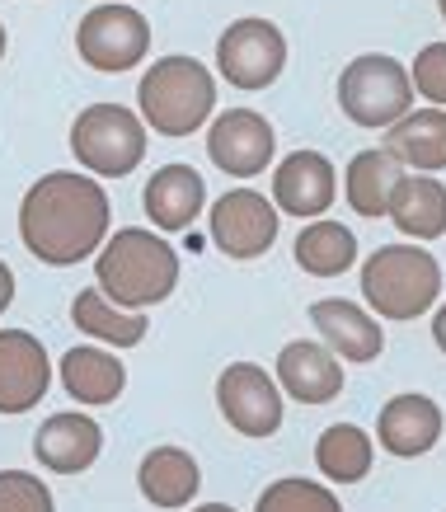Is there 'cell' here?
<instances>
[{
    "label": "cell",
    "mask_w": 446,
    "mask_h": 512,
    "mask_svg": "<svg viewBox=\"0 0 446 512\" xmlns=\"http://www.w3.org/2000/svg\"><path fill=\"white\" fill-rule=\"evenodd\" d=\"M409 85H414L428 104L446 109V43H428L418 47L414 66H409Z\"/></svg>",
    "instance_id": "obj_29"
},
{
    "label": "cell",
    "mask_w": 446,
    "mask_h": 512,
    "mask_svg": "<svg viewBox=\"0 0 446 512\" xmlns=\"http://www.w3.org/2000/svg\"><path fill=\"white\" fill-rule=\"evenodd\" d=\"M339 109L348 123L367 127H390L414 109V85H409V66L395 62L390 52H362L343 66L339 76Z\"/></svg>",
    "instance_id": "obj_6"
},
{
    "label": "cell",
    "mask_w": 446,
    "mask_h": 512,
    "mask_svg": "<svg viewBox=\"0 0 446 512\" xmlns=\"http://www.w3.org/2000/svg\"><path fill=\"white\" fill-rule=\"evenodd\" d=\"M137 109L155 137H193L216 109V80L198 57H160L137 85Z\"/></svg>",
    "instance_id": "obj_3"
},
{
    "label": "cell",
    "mask_w": 446,
    "mask_h": 512,
    "mask_svg": "<svg viewBox=\"0 0 446 512\" xmlns=\"http://www.w3.org/2000/svg\"><path fill=\"white\" fill-rule=\"evenodd\" d=\"M310 325L320 334V343L343 362H376L385 353V334L381 320L367 315L357 301H343V296H324L310 306Z\"/></svg>",
    "instance_id": "obj_15"
},
{
    "label": "cell",
    "mask_w": 446,
    "mask_h": 512,
    "mask_svg": "<svg viewBox=\"0 0 446 512\" xmlns=\"http://www.w3.org/2000/svg\"><path fill=\"white\" fill-rule=\"evenodd\" d=\"M432 339H437V348L446 353V301L437 306V315H432Z\"/></svg>",
    "instance_id": "obj_31"
},
{
    "label": "cell",
    "mask_w": 446,
    "mask_h": 512,
    "mask_svg": "<svg viewBox=\"0 0 446 512\" xmlns=\"http://www.w3.org/2000/svg\"><path fill=\"white\" fill-rule=\"evenodd\" d=\"M94 287L123 311H151L179 287V254L146 226H123L99 245Z\"/></svg>",
    "instance_id": "obj_2"
},
{
    "label": "cell",
    "mask_w": 446,
    "mask_h": 512,
    "mask_svg": "<svg viewBox=\"0 0 446 512\" xmlns=\"http://www.w3.org/2000/svg\"><path fill=\"white\" fill-rule=\"evenodd\" d=\"M141 207L155 221V231H188L207 207V184L193 165H160L141 193Z\"/></svg>",
    "instance_id": "obj_18"
},
{
    "label": "cell",
    "mask_w": 446,
    "mask_h": 512,
    "mask_svg": "<svg viewBox=\"0 0 446 512\" xmlns=\"http://www.w3.org/2000/svg\"><path fill=\"white\" fill-rule=\"evenodd\" d=\"M400 179H404L400 160L390 156L385 146H371V151H357V156L348 160V170H343V198H348V207H353L357 217L381 221Z\"/></svg>",
    "instance_id": "obj_23"
},
{
    "label": "cell",
    "mask_w": 446,
    "mask_h": 512,
    "mask_svg": "<svg viewBox=\"0 0 446 512\" xmlns=\"http://www.w3.org/2000/svg\"><path fill=\"white\" fill-rule=\"evenodd\" d=\"M137 484L151 508L179 512L202 489V466L193 461V451H184V447H151L137 466Z\"/></svg>",
    "instance_id": "obj_20"
},
{
    "label": "cell",
    "mask_w": 446,
    "mask_h": 512,
    "mask_svg": "<svg viewBox=\"0 0 446 512\" xmlns=\"http://www.w3.org/2000/svg\"><path fill=\"white\" fill-rule=\"evenodd\" d=\"M99 451H104V428L90 414H80V409L52 414L33 433V456L52 475H80V470H90L99 461Z\"/></svg>",
    "instance_id": "obj_16"
},
{
    "label": "cell",
    "mask_w": 446,
    "mask_h": 512,
    "mask_svg": "<svg viewBox=\"0 0 446 512\" xmlns=\"http://www.w3.org/2000/svg\"><path fill=\"white\" fill-rule=\"evenodd\" d=\"M207 156L221 174L231 179H254L273 165L277 156V132L259 109H226L216 113L207 127Z\"/></svg>",
    "instance_id": "obj_11"
},
{
    "label": "cell",
    "mask_w": 446,
    "mask_h": 512,
    "mask_svg": "<svg viewBox=\"0 0 446 512\" xmlns=\"http://www.w3.org/2000/svg\"><path fill=\"white\" fill-rule=\"evenodd\" d=\"M371 461H376V442H371L367 428L357 423H334L324 428L320 442H315V466L329 484H357L371 475Z\"/></svg>",
    "instance_id": "obj_25"
},
{
    "label": "cell",
    "mask_w": 446,
    "mask_h": 512,
    "mask_svg": "<svg viewBox=\"0 0 446 512\" xmlns=\"http://www.w3.org/2000/svg\"><path fill=\"white\" fill-rule=\"evenodd\" d=\"M71 320H76L80 334H90L94 343L104 348H137L151 325H146V311H123L113 306L99 287H80L76 301H71Z\"/></svg>",
    "instance_id": "obj_24"
},
{
    "label": "cell",
    "mask_w": 446,
    "mask_h": 512,
    "mask_svg": "<svg viewBox=\"0 0 446 512\" xmlns=\"http://www.w3.org/2000/svg\"><path fill=\"white\" fill-rule=\"evenodd\" d=\"M254 512H343L339 494L329 484L301 480V475H287V480H273L259 494Z\"/></svg>",
    "instance_id": "obj_27"
},
{
    "label": "cell",
    "mask_w": 446,
    "mask_h": 512,
    "mask_svg": "<svg viewBox=\"0 0 446 512\" xmlns=\"http://www.w3.org/2000/svg\"><path fill=\"white\" fill-rule=\"evenodd\" d=\"M216 71L235 90H268L287 71V38L273 19L245 15L216 38Z\"/></svg>",
    "instance_id": "obj_8"
},
{
    "label": "cell",
    "mask_w": 446,
    "mask_h": 512,
    "mask_svg": "<svg viewBox=\"0 0 446 512\" xmlns=\"http://www.w3.org/2000/svg\"><path fill=\"white\" fill-rule=\"evenodd\" d=\"M385 151L414 174L446 170V109H409L385 127Z\"/></svg>",
    "instance_id": "obj_22"
},
{
    "label": "cell",
    "mask_w": 446,
    "mask_h": 512,
    "mask_svg": "<svg viewBox=\"0 0 446 512\" xmlns=\"http://www.w3.org/2000/svg\"><path fill=\"white\" fill-rule=\"evenodd\" d=\"M5 43H10V38H5V24H0V62H5Z\"/></svg>",
    "instance_id": "obj_33"
},
{
    "label": "cell",
    "mask_w": 446,
    "mask_h": 512,
    "mask_svg": "<svg viewBox=\"0 0 446 512\" xmlns=\"http://www.w3.org/2000/svg\"><path fill=\"white\" fill-rule=\"evenodd\" d=\"M385 217L395 221L414 245L442 240L446 235V184L432 179V174H404L400 184H395V193H390Z\"/></svg>",
    "instance_id": "obj_21"
},
{
    "label": "cell",
    "mask_w": 446,
    "mask_h": 512,
    "mask_svg": "<svg viewBox=\"0 0 446 512\" xmlns=\"http://www.w3.org/2000/svg\"><path fill=\"white\" fill-rule=\"evenodd\" d=\"M273 381L282 395H292L296 404H329L343 395V362L324 343L296 339L277 353Z\"/></svg>",
    "instance_id": "obj_14"
},
{
    "label": "cell",
    "mask_w": 446,
    "mask_h": 512,
    "mask_svg": "<svg viewBox=\"0 0 446 512\" xmlns=\"http://www.w3.org/2000/svg\"><path fill=\"white\" fill-rule=\"evenodd\" d=\"M339 198V170L324 151H292L273 170V207L296 221H320Z\"/></svg>",
    "instance_id": "obj_12"
},
{
    "label": "cell",
    "mask_w": 446,
    "mask_h": 512,
    "mask_svg": "<svg viewBox=\"0 0 446 512\" xmlns=\"http://www.w3.org/2000/svg\"><path fill=\"white\" fill-rule=\"evenodd\" d=\"M292 254L310 278H339L357 264V235L343 221H306Z\"/></svg>",
    "instance_id": "obj_26"
},
{
    "label": "cell",
    "mask_w": 446,
    "mask_h": 512,
    "mask_svg": "<svg viewBox=\"0 0 446 512\" xmlns=\"http://www.w3.org/2000/svg\"><path fill=\"white\" fill-rule=\"evenodd\" d=\"M62 390L85 409H99V404H113L127 390V367L118 362V353H108L104 343H80V348H66L62 367Z\"/></svg>",
    "instance_id": "obj_19"
},
{
    "label": "cell",
    "mask_w": 446,
    "mask_h": 512,
    "mask_svg": "<svg viewBox=\"0 0 446 512\" xmlns=\"http://www.w3.org/2000/svg\"><path fill=\"white\" fill-rule=\"evenodd\" d=\"M437 15H442V19H446V0H437Z\"/></svg>",
    "instance_id": "obj_34"
},
{
    "label": "cell",
    "mask_w": 446,
    "mask_h": 512,
    "mask_svg": "<svg viewBox=\"0 0 446 512\" xmlns=\"http://www.w3.org/2000/svg\"><path fill=\"white\" fill-rule=\"evenodd\" d=\"M362 296L381 320H418L442 296V264L423 245H381L362 264Z\"/></svg>",
    "instance_id": "obj_4"
},
{
    "label": "cell",
    "mask_w": 446,
    "mask_h": 512,
    "mask_svg": "<svg viewBox=\"0 0 446 512\" xmlns=\"http://www.w3.org/2000/svg\"><path fill=\"white\" fill-rule=\"evenodd\" d=\"M437 437H442V409L428 395L404 390L395 400H385L381 414H376V442H381V451L400 456V461L428 456L437 447Z\"/></svg>",
    "instance_id": "obj_17"
},
{
    "label": "cell",
    "mask_w": 446,
    "mask_h": 512,
    "mask_svg": "<svg viewBox=\"0 0 446 512\" xmlns=\"http://www.w3.org/2000/svg\"><path fill=\"white\" fill-rule=\"evenodd\" d=\"M193 512H235V508H231V503H198Z\"/></svg>",
    "instance_id": "obj_32"
},
{
    "label": "cell",
    "mask_w": 446,
    "mask_h": 512,
    "mask_svg": "<svg viewBox=\"0 0 446 512\" xmlns=\"http://www.w3.org/2000/svg\"><path fill=\"white\" fill-rule=\"evenodd\" d=\"M76 52L80 62L99 71V76H123L137 71L151 52V19L137 5L123 0H104L76 24Z\"/></svg>",
    "instance_id": "obj_7"
},
{
    "label": "cell",
    "mask_w": 446,
    "mask_h": 512,
    "mask_svg": "<svg viewBox=\"0 0 446 512\" xmlns=\"http://www.w3.org/2000/svg\"><path fill=\"white\" fill-rule=\"evenodd\" d=\"M108 221H113V202L104 184H94V174L80 170L43 174L19 202V240L47 268L94 259L108 240Z\"/></svg>",
    "instance_id": "obj_1"
},
{
    "label": "cell",
    "mask_w": 446,
    "mask_h": 512,
    "mask_svg": "<svg viewBox=\"0 0 446 512\" xmlns=\"http://www.w3.org/2000/svg\"><path fill=\"white\" fill-rule=\"evenodd\" d=\"M10 301H15V273H10V264L0 259V315H5Z\"/></svg>",
    "instance_id": "obj_30"
},
{
    "label": "cell",
    "mask_w": 446,
    "mask_h": 512,
    "mask_svg": "<svg viewBox=\"0 0 446 512\" xmlns=\"http://www.w3.org/2000/svg\"><path fill=\"white\" fill-rule=\"evenodd\" d=\"M277 207L263 198L259 188H231L212 202L207 212V235L212 245L235 259V264H249V259H263L268 249L277 245Z\"/></svg>",
    "instance_id": "obj_9"
},
{
    "label": "cell",
    "mask_w": 446,
    "mask_h": 512,
    "mask_svg": "<svg viewBox=\"0 0 446 512\" xmlns=\"http://www.w3.org/2000/svg\"><path fill=\"white\" fill-rule=\"evenodd\" d=\"M71 156L94 179H127L146 160V123L123 104H90L71 123Z\"/></svg>",
    "instance_id": "obj_5"
},
{
    "label": "cell",
    "mask_w": 446,
    "mask_h": 512,
    "mask_svg": "<svg viewBox=\"0 0 446 512\" xmlns=\"http://www.w3.org/2000/svg\"><path fill=\"white\" fill-rule=\"evenodd\" d=\"M0 512H57L52 489L29 470H0Z\"/></svg>",
    "instance_id": "obj_28"
},
{
    "label": "cell",
    "mask_w": 446,
    "mask_h": 512,
    "mask_svg": "<svg viewBox=\"0 0 446 512\" xmlns=\"http://www.w3.org/2000/svg\"><path fill=\"white\" fill-rule=\"evenodd\" d=\"M216 409L221 419L231 423L240 437H273L287 419L282 409V390L259 362H231L226 372L216 376Z\"/></svg>",
    "instance_id": "obj_10"
},
{
    "label": "cell",
    "mask_w": 446,
    "mask_h": 512,
    "mask_svg": "<svg viewBox=\"0 0 446 512\" xmlns=\"http://www.w3.org/2000/svg\"><path fill=\"white\" fill-rule=\"evenodd\" d=\"M52 390V357L29 329H0V414H29Z\"/></svg>",
    "instance_id": "obj_13"
}]
</instances>
